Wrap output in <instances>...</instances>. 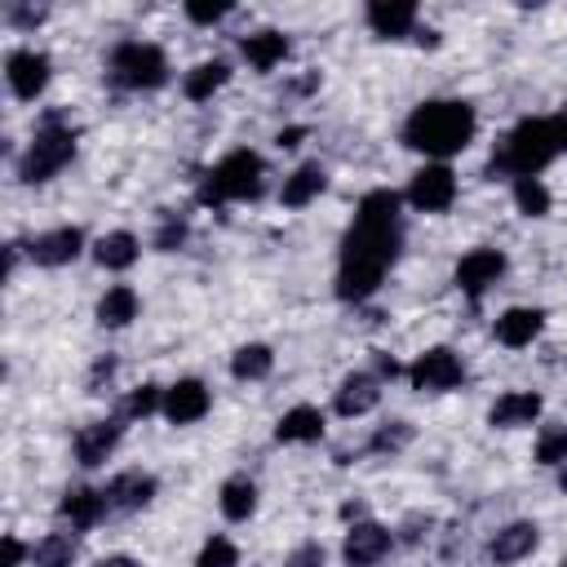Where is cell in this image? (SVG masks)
I'll use <instances>...</instances> for the list:
<instances>
[{
	"label": "cell",
	"mask_w": 567,
	"mask_h": 567,
	"mask_svg": "<svg viewBox=\"0 0 567 567\" xmlns=\"http://www.w3.org/2000/svg\"><path fill=\"white\" fill-rule=\"evenodd\" d=\"M257 509H261V483H257V474L235 470V474H226L217 483V514H221V523L244 527V523L257 518Z\"/></svg>",
	"instance_id": "27"
},
{
	"label": "cell",
	"mask_w": 567,
	"mask_h": 567,
	"mask_svg": "<svg viewBox=\"0 0 567 567\" xmlns=\"http://www.w3.org/2000/svg\"><path fill=\"white\" fill-rule=\"evenodd\" d=\"M84 554V536L71 527H53L44 536H35L31 545V567H75Z\"/></svg>",
	"instance_id": "32"
},
{
	"label": "cell",
	"mask_w": 567,
	"mask_h": 567,
	"mask_svg": "<svg viewBox=\"0 0 567 567\" xmlns=\"http://www.w3.org/2000/svg\"><path fill=\"white\" fill-rule=\"evenodd\" d=\"M93 567H142V558H137V554H124V549H115V554H102Z\"/></svg>",
	"instance_id": "50"
},
{
	"label": "cell",
	"mask_w": 567,
	"mask_h": 567,
	"mask_svg": "<svg viewBox=\"0 0 567 567\" xmlns=\"http://www.w3.org/2000/svg\"><path fill=\"white\" fill-rule=\"evenodd\" d=\"M412 44H416V49H439V44H443V31H439V27H430V22H421V27H416V35H412Z\"/></svg>",
	"instance_id": "49"
},
{
	"label": "cell",
	"mask_w": 567,
	"mask_h": 567,
	"mask_svg": "<svg viewBox=\"0 0 567 567\" xmlns=\"http://www.w3.org/2000/svg\"><path fill=\"white\" fill-rule=\"evenodd\" d=\"M385 381L363 363V368H350L337 385H332V399H328V412L337 416V421H363V416H372L377 408H381V399H385Z\"/></svg>",
	"instance_id": "17"
},
{
	"label": "cell",
	"mask_w": 567,
	"mask_h": 567,
	"mask_svg": "<svg viewBox=\"0 0 567 567\" xmlns=\"http://www.w3.org/2000/svg\"><path fill=\"white\" fill-rule=\"evenodd\" d=\"M89 235H84V226H75V221H58V226H44V230H35V235H27V261L35 266V270H66V266H75L80 257H89Z\"/></svg>",
	"instance_id": "12"
},
{
	"label": "cell",
	"mask_w": 567,
	"mask_h": 567,
	"mask_svg": "<svg viewBox=\"0 0 567 567\" xmlns=\"http://www.w3.org/2000/svg\"><path fill=\"white\" fill-rule=\"evenodd\" d=\"M328 408H319V403H292V408H284L279 416H275V425H270V443L275 447H319L323 439H328Z\"/></svg>",
	"instance_id": "22"
},
{
	"label": "cell",
	"mask_w": 567,
	"mask_h": 567,
	"mask_svg": "<svg viewBox=\"0 0 567 567\" xmlns=\"http://www.w3.org/2000/svg\"><path fill=\"white\" fill-rule=\"evenodd\" d=\"M270 177H275L270 159L257 146H230L213 164L199 168L190 204L195 208H213V213L235 208V204H261L270 195Z\"/></svg>",
	"instance_id": "3"
},
{
	"label": "cell",
	"mask_w": 567,
	"mask_h": 567,
	"mask_svg": "<svg viewBox=\"0 0 567 567\" xmlns=\"http://www.w3.org/2000/svg\"><path fill=\"white\" fill-rule=\"evenodd\" d=\"M509 275V252L496 244H474L452 261V288L465 297V306H483L487 292H496Z\"/></svg>",
	"instance_id": "9"
},
{
	"label": "cell",
	"mask_w": 567,
	"mask_h": 567,
	"mask_svg": "<svg viewBox=\"0 0 567 567\" xmlns=\"http://www.w3.org/2000/svg\"><path fill=\"white\" fill-rule=\"evenodd\" d=\"M439 514L434 509H403L399 518H394V540H399V549H425V545H434V536H439Z\"/></svg>",
	"instance_id": "35"
},
{
	"label": "cell",
	"mask_w": 567,
	"mask_h": 567,
	"mask_svg": "<svg viewBox=\"0 0 567 567\" xmlns=\"http://www.w3.org/2000/svg\"><path fill=\"white\" fill-rule=\"evenodd\" d=\"M142 319V292L133 288V284H106L102 292H97V301H93V323L102 328V332H124V328H133Z\"/></svg>",
	"instance_id": "28"
},
{
	"label": "cell",
	"mask_w": 567,
	"mask_h": 567,
	"mask_svg": "<svg viewBox=\"0 0 567 567\" xmlns=\"http://www.w3.org/2000/svg\"><path fill=\"white\" fill-rule=\"evenodd\" d=\"M49 18H53V4H35V0H9V4L0 9V22H4V31H13V35H35Z\"/></svg>",
	"instance_id": "39"
},
{
	"label": "cell",
	"mask_w": 567,
	"mask_h": 567,
	"mask_svg": "<svg viewBox=\"0 0 567 567\" xmlns=\"http://www.w3.org/2000/svg\"><path fill=\"white\" fill-rule=\"evenodd\" d=\"M337 518H341V527H350V523H363V518H372V505H368V496H346V501L337 505Z\"/></svg>",
	"instance_id": "47"
},
{
	"label": "cell",
	"mask_w": 567,
	"mask_h": 567,
	"mask_svg": "<svg viewBox=\"0 0 567 567\" xmlns=\"http://www.w3.org/2000/svg\"><path fill=\"white\" fill-rule=\"evenodd\" d=\"M368 368H372L385 385H399V381H403V372H408V363H403L394 350H385V346H372V350H368Z\"/></svg>",
	"instance_id": "43"
},
{
	"label": "cell",
	"mask_w": 567,
	"mask_h": 567,
	"mask_svg": "<svg viewBox=\"0 0 567 567\" xmlns=\"http://www.w3.org/2000/svg\"><path fill=\"white\" fill-rule=\"evenodd\" d=\"M115 377H120V354H111V350H106V354H93V359H89V368H84V381H80V385H84V394H89V399H102L106 390H115Z\"/></svg>",
	"instance_id": "40"
},
{
	"label": "cell",
	"mask_w": 567,
	"mask_h": 567,
	"mask_svg": "<svg viewBox=\"0 0 567 567\" xmlns=\"http://www.w3.org/2000/svg\"><path fill=\"white\" fill-rule=\"evenodd\" d=\"M310 137H315V128H310V124L288 120V124H279V128H275V137H270V142H275V151H279V155H297Z\"/></svg>",
	"instance_id": "44"
},
{
	"label": "cell",
	"mask_w": 567,
	"mask_h": 567,
	"mask_svg": "<svg viewBox=\"0 0 567 567\" xmlns=\"http://www.w3.org/2000/svg\"><path fill=\"white\" fill-rule=\"evenodd\" d=\"M235 58L252 75L266 80L279 66H288V58H292V31H284V27H248L244 35H235Z\"/></svg>",
	"instance_id": "18"
},
{
	"label": "cell",
	"mask_w": 567,
	"mask_h": 567,
	"mask_svg": "<svg viewBox=\"0 0 567 567\" xmlns=\"http://www.w3.org/2000/svg\"><path fill=\"white\" fill-rule=\"evenodd\" d=\"M31 545L22 532H4L0 536V567H31Z\"/></svg>",
	"instance_id": "45"
},
{
	"label": "cell",
	"mask_w": 567,
	"mask_h": 567,
	"mask_svg": "<svg viewBox=\"0 0 567 567\" xmlns=\"http://www.w3.org/2000/svg\"><path fill=\"white\" fill-rule=\"evenodd\" d=\"M403 385H408L412 394H430V399L456 394V390L470 385V363H465V354H461L456 346L434 341V346H425V350H416V354L408 359Z\"/></svg>",
	"instance_id": "7"
},
{
	"label": "cell",
	"mask_w": 567,
	"mask_h": 567,
	"mask_svg": "<svg viewBox=\"0 0 567 567\" xmlns=\"http://www.w3.org/2000/svg\"><path fill=\"white\" fill-rule=\"evenodd\" d=\"M142 252H146V239L128 226H111V230L93 235V244H89V261L102 275H128L142 261Z\"/></svg>",
	"instance_id": "26"
},
{
	"label": "cell",
	"mask_w": 567,
	"mask_h": 567,
	"mask_svg": "<svg viewBox=\"0 0 567 567\" xmlns=\"http://www.w3.org/2000/svg\"><path fill=\"white\" fill-rule=\"evenodd\" d=\"M545 328H549V310L545 306H527V301H518V306H505V310H496L492 315V341L501 346V350H532L540 337H545Z\"/></svg>",
	"instance_id": "21"
},
{
	"label": "cell",
	"mask_w": 567,
	"mask_h": 567,
	"mask_svg": "<svg viewBox=\"0 0 567 567\" xmlns=\"http://www.w3.org/2000/svg\"><path fill=\"white\" fill-rule=\"evenodd\" d=\"M332 563V549L319 540V536H306V540H297L284 558H279V567H328Z\"/></svg>",
	"instance_id": "42"
},
{
	"label": "cell",
	"mask_w": 567,
	"mask_h": 567,
	"mask_svg": "<svg viewBox=\"0 0 567 567\" xmlns=\"http://www.w3.org/2000/svg\"><path fill=\"white\" fill-rule=\"evenodd\" d=\"M509 204L518 217L545 221L554 213V190L545 186V177H518V182H509Z\"/></svg>",
	"instance_id": "34"
},
{
	"label": "cell",
	"mask_w": 567,
	"mask_h": 567,
	"mask_svg": "<svg viewBox=\"0 0 567 567\" xmlns=\"http://www.w3.org/2000/svg\"><path fill=\"white\" fill-rule=\"evenodd\" d=\"M399 195H403V208L416 213V217H447L456 208V199H461V173L452 164L425 159V164H416L408 173Z\"/></svg>",
	"instance_id": "8"
},
{
	"label": "cell",
	"mask_w": 567,
	"mask_h": 567,
	"mask_svg": "<svg viewBox=\"0 0 567 567\" xmlns=\"http://www.w3.org/2000/svg\"><path fill=\"white\" fill-rule=\"evenodd\" d=\"M124 439H128V421L120 412L93 416V421H84L71 434V465L80 474H97V470H106V461H115V452L124 447Z\"/></svg>",
	"instance_id": "10"
},
{
	"label": "cell",
	"mask_w": 567,
	"mask_h": 567,
	"mask_svg": "<svg viewBox=\"0 0 567 567\" xmlns=\"http://www.w3.org/2000/svg\"><path fill=\"white\" fill-rule=\"evenodd\" d=\"M208 412H213V385H208L204 377L186 372V377H177V381L164 385V408H159V421H164V425L190 430V425H199Z\"/></svg>",
	"instance_id": "19"
},
{
	"label": "cell",
	"mask_w": 567,
	"mask_h": 567,
	"mask_svg": "<svg viewBox=\"0 0 567 567\" xmlns=\"http://www.w3.org/2000/svg\"><path fill=\"white\" fill-rule=\"evenodd\" d=\"M159 487H164V483H159V474H155V470H146V465H128V470L106 474L102 496H106L111 518H133V514H142V509H151V505H155Z\"/></svg>",
	"instance_id": "15"
},
{
	"label": "cell",
	"mask_w": 567,
	"mask_h": 567,
	"mask_svg": "<svg viewBox=\"0 0 567 567\" xmlns=\"http://www.w3.org/2000/svg\"><path fill=\"white\" fill-rule=\"evenodd\" d=\"M558 142L549 128V115H523L514 120L487 151L483 159V177L487 182H518V177H545L549 164H558Z\"/></svg>",
	"instance_id": "5"
},
{
	"label": "cell",
	"mask_w": 567,
	"mask_h": 567,
	"mask_svg": "<svg viewBox=\"0 0 567 567\" xmlns=\"http://www.w3.org/2000/svg\"><path fill=\"white\" fill-rule=\"evenodd\" d=\"M563 363H567V350H563Z\"/></svg>",
	"instance_id": "53"
},
{
	"label": "cell",
	"mask_w": 567,
	"mask_h": 567,
	"mask_svg": "<svg viewBox=\"0 0 567 567\" xmlns=\"http://www.w3.org/2000/svg\"><path fill=\"white\" fill-rule=\"evenodd\" d=\"M394 549H399V540H394V523H381V518L372 514V518L350 523V527L341 532L337 558H341V567H385Z\"/></svg>",
	"instance_id": "13"
},
{
	"label": "cell",
	"mask_w": 567,
	"mask_h": 567,
	"mask_svg": "<svg viewBox=\"0 0 567 567\" xmlns=\"http://www.w3.org/2000/svg\"><path fill=\"white\" fill-rule=\"evenodd\" d=\"M159 408H164V381H155V377H146V381L128 385V390L120 394V403H115V412H120L128 425L159 416Z\"/></svg>",
	"instance_id": "33"
},
{
	"label": "cell",
	"mask_w": 567,
	"mask_h": 567,
	"mask_svg": "<svg viewBox=\"0 0 567 567\" xmlns=\"http://www.w3.org/2000/svg\"><path fill=\"white\" fill-rule=\"evenodd\" d=\"M275 363H279V354H275L270 341H239V346L226 354V372H230V381H239V385H261V381H270V377H275Z\"/></svg>",
	"instance_id": "30"
},
{
	"label": "cell",
	"mask_w": 567,
	"mask_h": 567,
	"mask_svg": "<svg viewBox=\"0 0 567 567\" xmlns=\"http://www.w3.org/2000/svg\"><path fill=\"white\" fill-rule=\"evenodd\" d=\"M328 190H332V168H328V159L310 155V159H297V164L279 177L275 204H279L284 213H306V208L319 204Z\"/></svg>",
	"instance_id": "16"
},
{
	"label": "cell",
	"mask_w": 567,
	"mask_h": 567,
	"mask_svg": "<svg viewBox=\"0 0 567 567\" xmlns=\"http://www.w3.org/2000/svg\"><path fill=\"white\" fill-rule=\"evenodd\" d=\"M359 18H363L368 35L381 40V44H403L425 22L421 18V4H412V0H368Z\"/></svg>",
	"instance_id": "23"
},
{
	"label": "cell",
	"mask_w": 567,
	"mask_h": 567,
	"mask_svg": "<svg viewBox=\"0 0 567 567\" xmlns=\"http://www.w3.org/2000/svg\"><path fill=\"white\" fill-rule=\"evenodd\" d=\"M195 239V221H190V208H159L155 221H151V235H146V248L151 252H186Z\"/></svg>",
	"instance_id": "31"
},
{
	"label": "cell",
	"mask_w": 567,
	"mask_h": 567,
	"mask_svg": "<svg viewBox=\"0 0 567 567\" xmlns=\"http://www.w3.org/2000/svg\"><path fill=\"white\" fill-rule=\"evenodd\" d=\"M483 421H487V430H505V434H509V430H532V425L545 421V394L532 390V385L501 390V394L487 403Z\"/></svg>",
	"instance_id": "24"
},
{
	"label": "cell",
	"mask_w": 567,
	"mask_h": 567,
	"mask_svg": "<svg viewBox=\"0 0 567 567\" xmlns=\"http://www.w3.org/2000/svg\"><path fill=\"white\" fill-rule=\"evenodd\" d=\"M22 261H27V239H22V235H9V239H4V279H9V284L18 279Z\"/></svg>",
	"instance_id": "46"
},
{
	"label": "cell",
	"mask_w": 567,
	"mask_h": 567,
	"mask_svg": "<svg viewBox=\"0 0 567 567\" xmlns=\"http://www.w3.org/2000/svg\"><path fill=\"white\" fill-rule=\"evenodd\" d=\"M478 142V106L470 97L456 93H434L408 106V115L399 120V146L434 159V164H452L456 155H465Z\"/></svg>",
	"instance_id": "2"
},
{
	"label": "cell",
	"mask_w": 567,
	"mask_h": 567,
	"mask_svg": "<svg viewBox=\"0 0 567 567\" xmlns=\"http://www.w3.org/2000/svg\"><path fill=\"white\" fill-rule=\"evenodd\" d=\"M363 443V461H399L412 443H416V421L408 416H381L377 425H368Z\"/></svg>",
	"instance_id": "29"
},
{
	"label": "cell",
	"mask_w": 567,
	"mask_h": 567,
	"mask_svg": "<svg viewBox=\"0 0 567 567\" xmlns=\"http://www.w3.org/2000/svg\"><path fill=\"white\" fill-rule=\"evenodd\" d=\"M80 155V124L66 106H44L31 124V137L22 142L18 159L9 164L18 186H49L58 182Z\"/></svg>",
	"instance_id": "4"
},
{
	"label": "cell",
	"mask_w": 567,
	"mask_h": 567,
	"mask_svg": "<svg viewBox=\"0 0 567 567\" xmlns=\"http://www.w3.org/2000/svg\"><path fill=\"white\" fill-rule=\"evenodd\" d=\"M319 93H323V71L319 66H301V71H288L284 75V84L275 89V102H279V111H288V106L315 102Z\"/></svg>",
	"instance_id": "36"
},
{
	"label": "cell",
	"mask_w": 567,
	"mask_h": 567,
	"mask_svg": "<svg viewBox=\"0 0 567 567\" xmlns=\"http://www.w3.org/2000/svg\"><path fill=\"white\" fill-rule=\"evenodd\" d=\"M190 567H244V549L230 532H208L190 558Z\"/></svg>",
	"instance_id": "38"
},
{
	"label": "cell",
	"mask_w": 567,
	"mask_h": 567,
	"mask_svg": "<svg viewBox=\"0 0 567 567\" xmlns=\"http://www.w3.org/2000/svg\"><path fill=\"white\" fill-rule=\"evenodd\" d=\"M554 487H558V496H567V461L554 470Z\"/></svg>",
	"instance_id": "51"
},
{
	"label": "cell",
	"mask_w": 567,
	"mask_h": 567,
	"mask_svg": "<svg viewBox=\"0 0 567 567\" xmlns=\"http://www.w3.org/2000/svg\"><path fill=\"white\" fill-rule=\"evenodd\" d=\"M549 128H554V142H558V155H567V102L558 111H549Z\"/></svg>",
	"instance_id": "48"
},
{
	"label": "cell",
	"mask_w": 567,
	"mask_h": 567,
	"mask_svg": "<svg viewBox=\"0 0 567 567\" xmlns=\"http://www.w3.org/2000/svg\"><path fill=\"white\" fill-rule=\"evenodd\" d=\"M173 58L159 40L146 35H120L106 44L102 53V84L111 93L124 97H142V93H164L173 84Z\"/></svg>",
	"instance_id": "6"
},
{
	"label": "cell",
	"mask_w": 567,
	"mask_h": 567,
	"mask_svg": "<svg viewBox=\"0 0 567 567\" xmlns=\"http://www.w3.org/2000/svg\"><path fill=\"white\" fill-rule=\"evenodd\" d=\"M540 540H545V532H540L536 518H505V523L492 527V536L483 545V558L492 567H518V563L536 558Z\"/></svg>",
	"instance_id": "20"
},
{
	"label": "cell",
	"mask_w": 567,
	"mask_h": 567,
	"mask_svg": "<svg viewBox=\"0 0 567 567\" xmlns=\"http://www.w3.org/2000/svg\"><path fill=\"white\" fill-rule=\"evenodd\" d=\"M408 244V208L394 186H372L354 199V213L337 239V266H332V297L350 310H363L377 301L385 279L394 275Z\"/></svg>",
	"instance_id": "1"
},
{
	"label": "cell",
	"mask_w": 567,
	"mask_h": 567,
	"mask_svg": "<svg viewBox=\"0 0 567 567\" xmlns=\"http://www.w3.org/2000/svg\"><path fill=\"white\" fill-rule=\"evenodd\" d=\"M53 84V53L40 44H13L4 53V89L13 102L35 106Z\"/></svg>",
	"instance_id": "11"
},
{
	"label": "cell",
	"mask_w": 567,
	"mask_h": 567,
	"mask_svg": "<svg viewBox=\"0 0 567 567\" xmlns=\"http://www.w3.org/2000/svg\"><path fill=\"white\" fill-rule=\"evenodd\" d=\"M230 80H235V58L208 53V58L190 62V66L177 75V93H182V102H190V106H208L217 93H226Z\"/></svg>",
	"instance_id": "25"
},
{
	"label": "cell",
	"mask_w": 567,
	"mask_h": 567,
	"mask_svg": "<svg viewBox=\"0 0 567 567\" xmlns=\"http://www.w3.org/2000/svg\"><path fill=\"white\" fill-rule=\"evenodd\" d=\"M53 523L58 527H71L80 536L97 532L102 523H111V509H106V496H102V483H89V478H75L58 492L53 501Z\"/></svg>",
	"instance_id": "14"
},
{
	"label": "cell",
	"mask_w": 567,
	"mask_h": 567,
	"mask_svg": "<svg viewBox=\"0 0 567 567\" xmlns=\"http://www.w3.org/2000/svg\"><path fill=\"white\" fill-rule=\"evenodd\" d=\"M554 567H567V558H558V563H554Z\"/></svg>",
	"instance_id": "52"
},
{
	"label": "cell",
	"mask_w": 567,
	"mask_h": 567,
	"mask_svg": "<svg viewBox=\"0 0 567 567\" xmlns=\"http://www.w3.org/2000/svg\"><path fill=\"white\" fill-rule=\"evenodd\" d=\"M532 461H536L540 470H549V474L567 461V421H540V425H536Z\"/></svg>",
	"instance_id": "37"
},
{
	"label": "cell",
	"mask_w": 567,
	"mask_h": 567,
	"mask_svg": "<svg viewBox=\"0 0 567 567\" xmlns=\"http://www.w3.org/2000/svg\"><path fill=\"white\" fill-rule=\"evenodd\" d=\"M239 9L230 4V0H213V4H204V0H186L182 4V18L190 22V27H199V31H217L221 22H230Z\"/></svg>",
	"instance_id": "41"
}]
</instances>
